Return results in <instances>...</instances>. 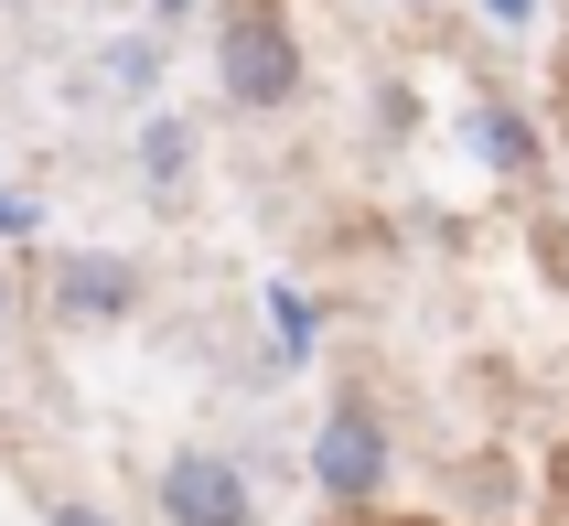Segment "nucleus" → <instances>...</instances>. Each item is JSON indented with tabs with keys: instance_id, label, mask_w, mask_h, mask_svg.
I'll list each match as a JSON object with an SVG mask.
<instances>
[{
	"instance_id": "obj_1",
	"label": "nucleus",
	"mask_w": 569,
	"mask_h": 526,
	"mask_svg": "<svg viewBox=\"0 0 569 526\" xmlns=\"http://www.w3.org/2000/svg\"><path fill=\"white\" fill-rule=\"evenodd\" d=\"M216 87H226V108H290L301 97V32L269 0H237L216 22Z\"/></svg>"
},
{
	"instance_id": "obj_2",
	"label": "nucleus",
	"mask_w": 569,
	"mask_h": 526,
	"mask_svg": "<svg viewBox=\"0 0 569 526\" xmlns=\"http://www.w3.org/2000/svg\"><path fill=\"white\" fill-rule=\"evenodd\" d=\"M151 505H161V526H258L248 463H237V451H204V440L151 473Z\"/></svg>"
},
{
	"instance_id": "obj_3",
	"label": "nucleus",
	"mask_w": 569,
	"mask_h": 526,
	"mask_svg": "<svg viewBox=\"0 0 569 526\" xmlns=\"http://www.w3.org/2000/svg\"><path fill=\"white\" fill-rule=\"evenodd\" d=\"M387 463H398V451H387V419H377V408H355V398L312 430V484L333 505H377L387 495Z\"/></svg>"
},
{
	"instance_id": "obj_4",
	"label": "nucleus",
	"mask_w": 569,
	"mask_h": 526,
	"mask_svg": "<svg viewBox=\"0 0 569 526\" xmlns=\"http://www.w3.org/2000/svg\"><path fill=\"white\" fill-rule=\"evenodd\" d=\"M54 311L64 322H129L140 311V269L119 248H64L54 258Z\"/></svg>"
},
{
	"instance_id": "obj_5",
	"label": "nucleus",
	"mask_w": 569,
	"mask_h": 526,
	"mask_svg": "<svg viewBox=\"0 0 569 526\" xmlns=\"http://www.w3.org/2000/svg\"><path fill=\"white\" fill-rule=\"evenodd\" d=\"M462 140L483 151V172H527V161H538V129H527V108H506V97H473V108H462Z\"/></svg>"
},
{
	"instance_id": "obj_6",
	"label": "nucleus",
	"mask_w": 569,
	"mask_h": 526,
	"mask_svg": "<svg viewBox=\"0 0 569 526\" xmlns=\"http://www.w3.org/2000/svg\"><path fill=\"white\" fill-rule=\"evenodd\" d=\"M97 87H108V97H151V87H161V22L119 32V43L97 54Z\"/></svg>"
},
{
	"instance_id": "obj_7",
	"label": "nucleus",
	"mask_w": 569,
	"mask_h": 526,
	"mask_svg": "<svg viewBox=\"0 0 569 526\" xmlns=\"http://www.w3.org/2000/svg\"><path fill=\"white\" fill-rule=\"evenodd\" d=\"M140 183H151V193H183L193 183V119H151V129H140Z\"/></svg>"
},
{
	"instance_id": "obj_8",
	"label": "nucleus",
	"mask_w": 569,
	"mask_h": 526,
	"mask_svg": "<svg viewBox=\"0 0 569 526\" xmlns=\"http://www.w3.org/2000/svg\"><path fill=\"white\" fill-rule=\"evenodd\" d=\"M269 322H280V355H290V366L322 344V301L301 290V279H269Z\"/></svg>"
},
{
	"instance_id": "obj_9",
	"label": "nucleus",
	"mask_w": 569,
	"mask_h": 526,
	"mask_svg": "<svg viewBox=\"0 0 569 526\" xmlns=\"http://www.w3.org/2000/svg\"><path fill=\"white\" fill-rule=\"evenodd\" d=\"M32 226H43V205L32 193H0V237H32Z\"/></svg>"
},
{
	"instance_id": "obj_10",
	"label": "nucleus",
	"mask_w": 569,
	"mask_h": 526,
	"mask_svg": "<svg viewBox=\"0 0 569 526\" xmlns=\"http://www.w3.org/2000/svg\"><path fill=\"white\" fill-rule=\"evenodd\" d=\"M43 526H108V505H87V495H64V505H43Z\"/></svg>"
},
{
	"instance_id": "obj_11",
	"label": "nucleus",
	"mask_w": 569,
	"mask_h": 526,
	"mask_svg": "<svg viewBox=\"0 0 569 526\" xmlns=\"http://www.w3.org/2000/svg\"><path fill=\"white\" fill-rule=\"evenodd\" d=\"M483 22H506V32H527V22H538V0H483Z\"/></svg>"
},
{
	"instance_id": "obj_12",
	"label": "nucleus",
	"mask_w": 569,
	"mask_h": 526,
	"mask_svg": "<svg viewBox=\"0 0 569 526\" xmlns=\"http://www.w3.org/2000/svg\"><path fill=\"white\" fill-rule=\"evenodd\" d=\"M183 11H193V0H151V22H161V32H172V22H183Z\"/></svg>"
},
{
	"instance_id": "obj_13",
	"label": "nucleus",
	"mask_w": 569,
	"mask_h": 526,
	"mask_svg": "<svg viewBox=\"0 0 569 526\" xmlns=\"http://www.w3.org/2000/svg\"><path fill=\"white\" fill-rule=\"evenodd\" d=\"M0 322H11V279H0Z\"/></svg>"
},
{
	"instance_id": "obj_14",
	"label": "nucleus",
	"mask_w": 569,
	"mask_h": 526,
	"mask_svg": "<svg viewBox=\"0 0 569 526\" xmlns=\"http://www.w3.org/2000/svg\"><path fill=\"white\" fill-rule=\"evenodd\" d=\"M387 11H419V0H387Z\"/></svg>"
}]
</instances>
